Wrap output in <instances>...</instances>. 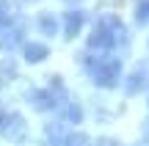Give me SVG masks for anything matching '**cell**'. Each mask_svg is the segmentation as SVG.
Here are the masks:
<instances>
[{"instance_id":"obj_1","label":"cell","mask_w":149,"mask_h":146,"mask_svg":"<svg viewBox=\"0 0 149 146\" xmlns=\"http://www.w3.org/2000/svg\"><path fill=\"white\" fill-rule=\"evenodd\" d=\"M22 55H25L28 64H39V61L47 58V47H44V44H36V42H28L25 47H22Z\"/></svg>"},{"instance_id":"obj_2","label":"cell","mask_w":149,"mask_h":146,"mask_svg":"<svg viewBox=\"0 0 149 146\" xmlns=\"http://www.w3.org/2000/svg\"><path fill=\"white\" fill-rule=\"evenodd\" d=\"M33 105H36L39 110H44V108H53V94L50 91H39V94H33Z\"/></svg>"},{"instance_id":"obj_3","label":"cell","mask_w":149,"mask_h":146,"mask_svg":"<svg viewBox=\"0 0 149 146\" xmlns=\"http://www.w3.org/2000/svg\"><path fill=\"white\" fill-rule=\"evenodd\" d=\"M91 47H105V44H113V36L108 30H100V33H94V36H91Z\"/></svg>"},{"instance_id":"obj_4","label":"cell","mask_w":149,"mask_h":146,"mask_svg":"<svg viewBox=\"0 0 149 146\" xmlns=\"http://www.w3.org/2000/svg\"><path fill=\"white\" fill-rule=\"evenodd\" d=\"M80 19H83V17H80L77 11H72V14L66 17V36H74V33H77V28H80Z\"/></svg>"},{"instance_id":"obj_5","label":"cell","mask_w":149,"mask_h":146,"mask_svg":"<svg viewBox=\"0 0 149 146\" xmlns=\"http://www.w3.org/2000/svg\"><path fill=\"white\" fill-rule=\"evenodd\" d=\"M39 25L44 28V33H55V19L53 17H39Z\"/></svg>"},{"instance_id":"obj_6","label":"cell","mask_w":149,"mask_h":146,"mask_svg":"<svg viewBox=\"0 0 149 146\" xmlns=\"http://www.w3.org/2000/svg\"><path fill=\"white\" fill-rule=\"evenodd\" d=\"M138 19H141V22L149 19V3H141V8H138Z\"/></svg>"},{"instance_id":"obj_7","label":"cell","mask_w":149,"mask_h":146,"mask_svg":"<svg viewBox=\"0 0 149 146\" xmlns=\"http://www.w3.org/2000/svg\"><path fill=\"white\" fill-rule=\"evenodd\" d=\"M3 127H6V116L0 113V130H3Z\"/></svg>"}]
</instances>
